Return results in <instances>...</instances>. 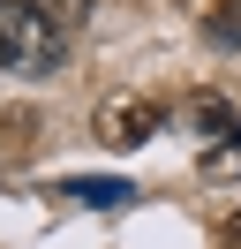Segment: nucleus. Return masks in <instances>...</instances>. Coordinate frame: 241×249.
<instances>
[{
  "instance_id": "nucleus-6",
  "label": "nucleus",
  "mask_w": 241,
  "mask_h": 249,
  "mask_svg": "<svg viewBox=\"0 0 241 249\" xmlns=\"http://www.w3.org/2000/svg\"><path fill=\"white\" fill-rule=\"evenodd\" d=\"M211 38H219V46H234V38H241V0H226V8H219V23H211Z\"/></svg>"
},
{
  "instance_id": "nucleus-2",
  "label": "nucleus",
  "mask_w": 241,
  "mask_h": 249,
  "mask_svg": "<svg viewBox=\"0 0 241 249\" xmlns=\"http://www.w3.org/2000/svg\"><path fill=\"white\" fill-rule=\"evenodd\" d=\"M158 121H166V113H158V98L120 91V98H105V106H98V121H90V128H98V143H105V151H136V143H151V136H158Z\"/></svg>"
},
{
  "instance_id": "nucleus-3",
  "label": "nucleus",
  "mask_w": 241,
  "mask_h": 249,
  "mask_svg": "<svg viewBox=\"0 0 241 249\" xmlns=\"http://www.w3.org/2000/svg\"><path fill=\"white\" fill-rule=\"evenodd\" d=\"M189 128H204L219 151H226V143H241V113L226 106V98H211V91H204V98H189Z\"/></svg>"
},
{
  "instance_id": "nucleus-5",
  "label": "nucleus",
  "mask_w": 241,
  "mask_h": 249,
  "mask_svg": "<svg viewBox=\"0 0 241 249\" xmlns=\"http://www.w3.org/2000/svg\"><path fill=\"white\" fill-rule=\"evenodd\" d=\"M68 196H83V204H120V196H136L128 181H68Z\"/></svg>"
},
{
  "instance_id": "nucleus-1",
  "label": "nucleus",
  "mask_w": 241,
  "mask_h": 249,
  "mask_svg": "<svg viewBox=\"0 0 241 249\" xmlns=\"http://www.w3.org/2000/svg\"><path fill=\"white\" fill-rule=\"evenodd\" d=\"M68 38L30 8V0H0V68L8 76H53Z\"/></svg>"
},
{
  "instance_id": "nucleus-4",
  "label": "nucleus",
  "mask_w": 241,
  "mask_h": 249,
  "mask_svg": "<svg viewBox=\"0 0 241 249\" xmlns=\"http://www.w3.org/2000/svg\"><path fill=\"white\" fill-rule=\"evenodd\" d=\"M30 8H38V16L53 23L60 38H75V31H83V23H90V0H30Z\"/></svg>"
},
{
  "instance_id": "nucleus-7",
  "label": "nucleus",
  "mask_w": 241,
  "mask_h": 249,
  "mask_svg": "<svg viewBox=\"0 0 241 249\" xmlns=\"http://www.w3.org/2000/svg\"><path fill=\"white\" fill-rule=\"evenodd\" d=\"M219 242H226V249H241V212H234V219L219 227Z\"/></svg>"
}]
</instances>
